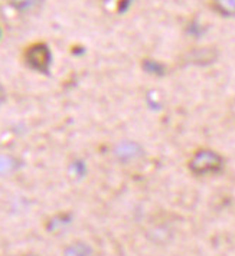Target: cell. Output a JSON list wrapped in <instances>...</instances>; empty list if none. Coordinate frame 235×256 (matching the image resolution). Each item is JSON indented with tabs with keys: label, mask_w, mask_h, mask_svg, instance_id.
<instances>
[{
	"label": "cell",
	"mask_w": 235,
	"mask_h": 256,
	"mask_svg": "<svg viewBox=\"0 0 235 256\" xmlns=\"http://www.w3.org/2000/svg\"><path fill=\"white\" fill-rule=\"evenodd\" d=\"M225 167V158L211 147H200L192 152L188 160L189 172L196 177L219 174Z\"/></svg>",
	"instance_id": "6da1fadb"
},
{
	"label": "cell",
	"mask_w": 235,
	"mask_h": 256,
	"mask_svg": "<svg viewBox=\"0 0 235 256\" xmlns=\"http://www.w3.org/2000/svg\"><path fill=\"white\" fill-rule=\"evenodd\" d=\"M25 60L31 70L47 74L51 66V60H52L51 49L48 48L47 44H42V42L34 44L25 50Z\"/></svg>",
	"instance_id": "7a4b0ae2"
},
{
	"label": "cell",
	"mask_w": 235,
	"mask_h": 256,
	"mask_svg": "<svg viewBox=\"0 0 235 256\" xmlns=\"http://www.w3.org/2000/svg\"><path fill=\"white\" fill-rule=\"evenodd\" d=\"M114 156L121 163H133L140 160L144 156V148L139 142L131 140H123L114 147Z\"/></svg>",
	"instance_id": "3957f363"
},
{
	"label": "cell",
	"mask_w": 235,
	"mask_h": 256,
	"mask_svg": "<svg viewBox=\"0 0 235 256\" xmlns=\"http://www.w3.org/2000/svg\"><path fill=\"white\" fill-rule=\"evenodd\" d=\"M216 58V52L211 48H198L195 50H190L188 54V59L192 64L206 65L211 64Z\"/></svg>",
	"instance_id": "277c9868"
},
{
	"label": "cell",
	"mask_w": 235,
	"mask_h": 256,
	"mask_svg": "<svg viewBox=\"0 0 235 256\" xmlns=\"http://www.w3.org/2000/svg\"><path fill=\"white\" fill-rule=\"evenodd\" d=\"M212 9L223 18L235 16V0H211Z\"/></svg>",
	"instance_id": "5b68a950"
},
{
	"label": "cell",
	"mask_w": 235,
	"mask_h": 256,
	"mask_svg": "<svg viewBox=\"0 0 235 256\" xmlns=\"http://www.w3.org/2000/svg\"><path fill=\"white\" fill-rule=\"evenodd\" d=\"M71 222V216L68 213H59L55 214L54 218H51L47 223L48 232H58L61 229H64Z\"/></svg>",
	"instance_id": "8992f818"
},
{
	"label": "cell",
	"mask_w": 235,
	"mask_h": 256,
	"mask_svg": "<svg viewBox=\"0 0 235 256\" xmlns=\"http://www.w3.org/2000/svg\"><path fill=\"white\" fill-rule=\"evenodd\" d=\"M12 6L21 13H32L42 4V0H11Z\"/></svg>",
	"instance_id": "52a82bcc"
},
{
	"label": "cell",
	"mask_w": 235,
	"mask_h": 256,
	"mask_svg": "<svg viewBox=\"0 0 235 256\" xmlns=\"http://www.w3.org/2000/svg\"><path fill=\"white\" fill-rule=\"evenodd\" d=\"M91 248L85 242H74L68 244L64 250V256H90Z\"/></svg>",
	"instance_id": "ba28073f"
},
{
	"label": "cell",
	"mask_w": 235,
	"mask_h": 256,
	"mask_svg": "<svg viewBox=\"0 0 235 256\" xmlns=\"http://www.w3.org/2000/svg\"><path fill=\"white\" fill-rule=\"evenodd\" d=\"M18 167V162L13 158L12 156L2 154L0 156V174H11Z\"/></svg>",
	"instance_id": "9c48e42d"
},
{
	"label": "cell",
	"mask_w": 235,
	"mask_h": 256,
	"mask_svg": "<svg viewBox=\"0 0 235 256\" xmlns=\"http://www.w3.org/2000/svg\"><path fill=\"white\" fill-rule=\"evenodd\" d=\"M5 98H6V92H5V88H3L2 84H0V104L5 101Z\"/></svg>",
	"instance_id": "30bf717a"
}]
</instances>
